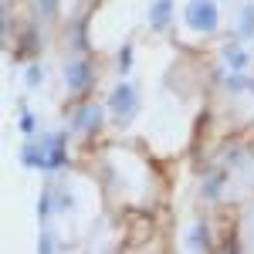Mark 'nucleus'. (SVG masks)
Returning <instances> with one entry per match:
<instances>
[{
	"mask_svg": "<svg viewBox=\"0 0 254 254\" xmlns=\"http://www.w3.org/2000/svg\"><path fill=\"white\" fill-rule=\"evenodd\" d=\"M183 24L193 34H214L217 27H220V7H217V0H190L183 7Z\"/></svg>",
	"mask_w": 254,
	"mask_h": 254,
	"instance_id": "nucleus-1",
	"label": "nucleus"
},
{
	"mask_svg": "<svg viewBox=\"0 0 254 254\" xmlns=\"http://www.w3.org/2000/svg\"><path fill=\"white\" fill-rule=\"evenodd\" d=\"M102 126H105V109L98 102H81V105H75V112L68 119V129L71 132H81V136H95V132H102Z\"/></svg>",
	"mask_w": 254,
	"mask_h": 254,
	"instance_id": "nucleus-2",
	"label": "nucleus"
},
{
	"mask_svg": "<svg viewBox=\"0 0 254 254\" xmlns=\"http://www.w3.org/2000/svg\"><path fill=\"white\" fill-rule=\"evenodd\" d=\"M105 109H109V112H116L119 126H126L129 119L136 116V109H139V92H136V85L119 81L116 88H112V95H109V102H105Z\"/></svg>",
	"mask_w": 254,
	"mask_h": 254,
	"instance_id": "nucleus-3",
	"label": "nucleus"
},
{
	"mask_svg": "<svg viewBox=\"0 0 254 254\" xmlns=\"http://www.w3.org/2000/svg\"><path fill=\"white\" fill-rule=\"evenodd\" d=\"M64 85H68V92H75V95H88L92 85H95V68H92V61L88 58L68 61V64H64Z\"/></svg>",
	"mask_w": 254,
	"mask_h": 254,
	"instance_id": "nucleus-4",
	"label": "nucleus"
},
{
	"mask_svg": "<svg viewBox=\"0 0 254 254\" xmlns=\"http://www.w3.org/2000/svg\"><path fill=\"white\" fill-rule=\"evenodd\" d=\"M41 146H44V153L51 159V173H58V170L68 166V136L64 132H44Z\"/></svg>",
	"mask_w": 254,
	"mask_h": 254,
	"instance_id": "nucleus-5",
	"label": "nucleus"
},
{
	"mask_svg": "<svg viewBox=\"0 0 254 254\" xmlns=\"http://www.w3.org/2000/svg\"><path fill=\"white\" fill-rule=\"evenodd\" d=\"M20 163H24L27 170L51 173V159H48V153H44V146H41V142H24V146H20Z\"/></svg>",
	"mask_w": 254,
	"mask_h": 254,
	"instance_id": "nucleus-6",
	"label": "nucleus"
},
{
	"mask_svg": "<svg viewBox=\"0 0 254 254\" xmlns=\"http://www.w3.org/2000/svg\"><path fill=\"white\" fill-rule=\"evenodd\" d=\"M41 51V31L38 27H27V31H20L17 38V48H14V58L17 61H31L34 55Z\"/></svg>",
	"mask_w": 254,
	"mask_h": 254,
	"instance_id": "nucleus-7",
	"label": "nucleus"
},
{
	"mask_svg": "<svg viewBox=\"0 0 254 254\" xmlns=\"http://www.w3.org/2000/svg\"><path fill=\"white\" fill-rule=\"evenodd\" d=\"M170 20H173V0H153V7H149V27L163 31V27H170Z\"/></svg>",
	"mask_w": 254,
	"mask_h": 254,
	"instance_id": "nucleus-8",
	"label": "nucleus"
},
{
	"mask_svg": "<svg viewBox=\"0 0 254 254\" xmlns=\"http://www.w3.org/2000/svg\"><path fill=\"white\" fill-rule=\"evenodd\" d=\"M220 55H224V61H227V68H231V71H248V64H251V55H248L237 41H234V44H224V48H220Z\"/></svg>",
	"mask_w": 254,
	"mask_h": 254,
	"instance_id": "nucleus-9",
	"label": "nucleus"
},
{
	"mask_svg": "<svg viewBox=\"0 0 254 254\" xmlns=\"http://www.w3.org/2000/svg\"><path fill=\"white\" fill-rule=\"evenodd\" d=\"M187 244L196 248V251H210V248H214V234H210V227H207V224H193L190 234H187Z\"/></svg>",
	"mask_w": 254,
	"mask_h": 254,
	"instance_id": "nucleus-10",
	"label": "nucleus"
},
{
	"mask_svg": "<svg viewBox=\"0 0 254 254\" xmlns=\"http://www.w3.org/2000/svg\"><path fill=\"white\" fill-rule=\"evenodd\" d=\"M224 88H227L231 95L251 92V75H248V71H231V68H227V75H224Z\"/></svg>",
	"mask_w": 254,
	"mask_h": 254,
	"instance_id": "nucleus-11",
	"label": "nucleus"
},
{
	"mask_svg": "<svg viewBox=\"0 0 254 254\" xmlns=\"http://www.w3.org/2000/svg\"><path fill=\"white\" fill-rule=\"evenodd\" d=\"M254 34V3L251 7H244V14H241V24H237V41H248Z\"/></svg>",
	"mask_w": 254,
	"mask_h": 254,
	"instance_id": "nucleus-12",
	"label": "nucleus"
},
{
	"mask_svg": "<svg viewBox=\"0 0 254 254\" xmlns=\"http://www.w3.org/2000/svg\"><path fill=\"white\" fill-rule=\"evenodd\" d=\"M55 210H58V196L51 193V190H44V193H41V200H38V217H41V220H48Z\"/></svg>",
	"mask_w": 254,
	"mask_h": 254,
	"instance_id": "nucleus-13",
	"label": "nucleus"
},
{
	"mask_svg": "<svg viewBox=\"0 0 254 254\" xmlns=\"http://www.w3.org/2000/svg\"><path fill=\"white\" fill-rule=\"evenodd\" d=\"M220 190H224V173H214L203 180V196L207 200H220Z\"/></svg>",
	"mask_w": 254,
	"mask_h": 254,
	"instance_id": "nucleus-14",
	"label": "nucleus"
},
{
	"mask_svg": "<svg viewBox=\"0 0 254 254\" xmlns=\"http://www.w3.org/2000/svg\"><path fill=\"white\" fill-rule=\"evenodd\" d=\"M17 129L24 132V136H34V129H38V119H34V112L27 109V105H20V119H17Z\"/></svg>",
	"mask_w": 254,
	"mask_h": 254,
	"instance_id": "nucleus-15",
	"label": "nucleus"
},
{
	"mask_svg": "<svg viewBox=\"0 0 254 254\" xmlns=\"http://www.w3.org/2000/svg\"><path fill=\"white\" fill-rule=\"evenodd\" d=\"M34 14H38V20L58 17V0H34Z\"/></svg>",
	"mask_w": 254,
	"mask_h": 254,
	"instance_id": "nucleus-16",
	"label": "nucleus"
},
{
	"mask_svg": "<svg viewBox=\"0 0 254 254\" xmlns=\"http://www.w3.org/2000/svg\"><path fill=\"white\" fill-rule=\"evenodd\" d=\"M116 68H119V75H129V68H132V44H122V48H119Z\"/></svg>",
	"mask_w": 254,
	"mask_h": 254,
	"instance_id": "nucleus-17",
	"label": "nucleus"
},
{
	"mask_svg": "<svg viewBox=\"0 0 254 254\" xmlns=\"http://www.w3.org/2000/svg\"><path fill=\"white\" fill-rule=\"evenodd\" d=\"M24 81H27V88H38L41 81H44V68H41V64H27V71H24Z\"/></svg>",
	"mask_w": 254,
	"mask_h": 254,
	"instance_id": "nucleus-18",
	"label": "nucleus"
},
{
	"mask_svg": "<svg viewBox=\"0 0 254 254\" xmlns=\"http://www.w3.org/2000/svg\"><path fill=\"white\" fill-rule=\"evenodd\" d=\"M71 48H78V51L88 48V38H85V20H78V31L71 34Z\"/></svg>",
	"mask_w": 254,
	"mask_h": 254,
	"instance_id": "nucleus-19",
	"label": "nucleus"
},
{
	"mask_svg": "<svg viewBox=\"0 0 254 254\" xmlns=\"http://www.w3.org/2000/svg\"><path fill=\"white\" fill-rule=\"evenodd\" d=\"M38 251H41V254L55 251V237H51V234H41V241H38Z\"/></svg>",
	"mask_w": 254,
	"mask_h": 254,
	"instance_id": "nucleus-20",
	"label": "nucleus"
},
{
	"mask_svg": "<svg viewBox=\"0 0 254 254\" xmlns=\"http://www.w3.org/2000/svg\"><path fill=\"white\" fill-rule=\"evenodd\" d=\"M75 207V196L71 193H58V210H71Z\"/></svg>",
	"mask_w": 254,
	"mask_h": 254,
	"instance_id": "nucleus-21",
	"label": "nucleus"
},
{
	"mask_svg": "<svg viewBox=\"0 0 254 254\" xmlns=\"http://www.w3.org/2000/svg\"><path fill=\"white\" fill-rule=\"evenodd\" d=\"M251 95H254V78H251Z\"/></svg>",
	"mask_w": 254,
	"mask_h": 254,
	"instance_id": "nucleus-22",
	"label": "nucleus"
},
{
	"mask_svg": "<svg viewBox=\"0 0 254 254\" xmlns=\"http://www.w3.org/2000/svg\"><path fill=\"white\" fill-rule=\"evenodd\" d=\"M251 126H254V119H251Z\"/></svg>",
	"mask_w": 254,
	"mask_h": 254,
	"instance_id": "nucleus-23",
	"label": "nucleus"
}]
</instances>
